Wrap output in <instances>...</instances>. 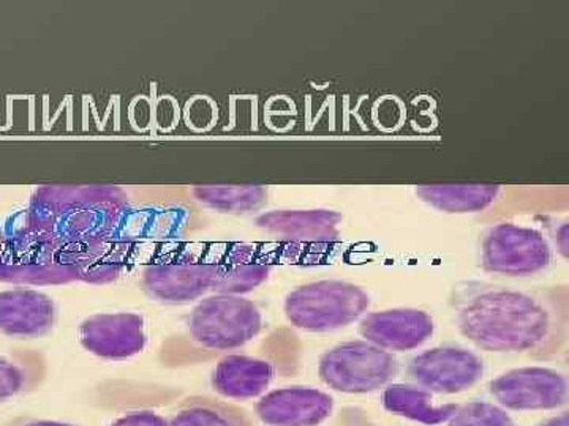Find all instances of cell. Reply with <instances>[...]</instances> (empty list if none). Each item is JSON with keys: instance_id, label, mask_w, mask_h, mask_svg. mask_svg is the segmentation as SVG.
I'll use <instances>...</instances> for the list:
<instances>
[{"instance_id": "obj_17", "label": "cell", "mask_w": 569, "mask_h": 426, "mask_svg": "<svg viewBox=\"0 0 569 426\" xmlns=\"http://www.w3.org/2000/svg\"><path fill=\"white\" fill-rule=\"evenodd\" d=\"M342 213L328 209L312 211H271L261 213L254 223L266 233L279 235L295 245H331L340 235Z\"/></svg>"}, {"instance_id": "obj_28", "label": "cell", "mask_w": 569, "mask_h": 426, "mask_svg": "<svg viewBox=\"0 0 569 426\" xmlns=\"http://www.w3.org/2000/svg\"><path fill=\"white\" fill-rule=\"evenodd\" d=\"M537 426H569V413L563 410V413L557 414V416L539 422Z\"/></svg>"}, {"instance_id": "obj_20", "label": "cell", "mask_w": 569, "mask_h": 426, "mask_svg": "<svg viewBox=\"0 0 569 426\" xmlns=\"http://www.w3.org/2000/svg\"><path fill=\"white\" fill-rule=\"evenodd\" d=\"M381 406L389 414L426 426L447 424L459 407L458 403L437 405L433 394L413 383L389 384L381 392Z\"/></svg>"}, {"instance_id": "obj_2", "label": "cell", "mask_w": 569, "mask_h": 426, "mask_svg": "<svg viewBox=\"0 0 569 426\" xmlns=\"http://www.w3.org/2000/svg\"><path fill=\"white\" fill-rule=\"evenodd\" d=\"M126 205L129 196L119 186H44L21 215L63 244H77L110 235Z\"/></svg>"}, {"instance_id": "obj_8", "label": "cell", "mask_w": 569, "mask_h": 426, "mask_svg": "<svg viewBox=\"0 0 569 426\" xmlns=\"http://www.w3.org/2000/svg\"><path fill=\"white\" fill-rule=\"evenodd\" d=\"M553 248L542 231L518 223H498L482 235L481 267L488 274L531 276L552 264Z\"/></svg>"}, {"instance_id": "obj_3", "label": "cell", "mask_w": 569, "mask_h": 426, "mask_svg": "<svg viewBox=\"0 0 569 426\" xmlns=\"http://www.w3.org/2000/svg\"><path fill=\"white\" fill-rule=\"evenodd\" d=\"M0 282L59 286L78 282V276L61 239L20 215L0 239Z\"/></svg>"}, {"instance_id": "obj_9", "label": "cell", "mask_w": 569, "mask_h": 426, "mask_svg": "<svg viewBox=\"0 0 569 426\" xmlns=\"http://www.w3.org/2000/svg\"><path fill=\"white\" fill-rule=\"evenodd\" d=\"M497 405L516 413L557 410L568 405L567 376L548 366H520L490 381Z\"/></svg>"}, {"instance_id": "obj_6", "label": "cell", "mask_w": 569, "mask_h": 426, "mask_svg": "<svg viewBox=\"0 0 569 426\" xmlns=\"http://www.w3.org/2000/svg\"><path fill=\"white\" fill-rule=\"evenodd\" d=\"M261 331L263 313L244 295H206L189 316V334L206 349H239L253 342Z\"/></svg>"}, {"instance_id": "obj_23", "label": "cell", "mask_w": 569, "mask_h": 426, "mask_svg": "<svg viewBox=\"0 0 569 426\" xmlns=\"http://www.w3.org/2000/svg\"><path fill=\"white\" fill-rule=\"evenodd\" d=\"M170 426H246L242 413L209 398H189L171 413Z\"/></svg>"}, {"instance_id": "obj_22", "label": "cell", "mask_w": 569, "mask_h": 426, "mask_svg": "<svg viewBox=\"0 0 569 426\" xmlns=\"http://www.w3.org/2000/svg\"><path fill=\"white\" fill-rule=\"evenodd\" d=\"M192 196L198 204L211 211L246 215L263 209L269 192L261 185H204L194 186Z\"/></svg>"}, {"instance_id": "obj_19", "label": "cell", "mask_w": 569, "mask_h": 426, "mask_svg": "<svg viewBox=\"0 0 569 426\" xmlns=\"http://www.w3.org/2000/svg\"><path fill=\"white\" fill-rule=\"evenodd\" d=\"M276 369L271 362L252 355L231 354L223 357L212 372V388L234 402L260 398L266 394Z\"/></svg>"}, {"instance_id": "obj_1", "label": "cell", "mask_w": 569, "mask_h": 426, "mask_svg": "<svg viewBox=\"0 0 569 426\" xmlns=\"http://www.w3.org/2000/svg\"><path fill=\"white\" fill-rule=\"evenodd\" d=\"M452 304L460 334L485 353L550 355L567 339V313L542 291L471 282Z\"/></svg>"}, {"instance_id": "obj_4", "label": "cell", "mask_w": 569, "mask_h": 426, "mask_svg": "<svg viewBox=\"0 0 569 426\" xmlns=\"http://www.w3.org/2000/svg\"><path fill=\"white\" fill-rule=\"evenodd\" d=\"M372 304L370 294L347 280H317L287 294L288 323L310 334H329L358 323Z\"/></svg>"}, {"instance_id": "obj_7", "label": "cell", "mask_w": 569, "mask_h": 426, "mask_svg": "<svg viewBox=\"0 0 569 426\" xmlns=\"http://www.w3.org/2000/svg\"><path fill=\"white\" fill-rule=\"evenodd\" d=\"M399 373L395 354L366 339L340 343L321 354L318 376L331 390L347 395L373 394L392 383Z\"/></svg>"}, {"instance_id": "obj_18", "label": "cell", "mask_w": 569, "mask_h": 426, "mask_svg": "<svg viewBox=\"0 0 569 426\" xmlns=\"http://www.w3.org/2000/svg\"><path fill=\"white\" fill-rule=\"evenodd\" d=\"M66 250L78 282L103 286L114 283L129 268L138 246L104 235L92 241L66 244Z\"/></svg>"}, {"instance_id": "obj_10", "label": "cell", "mask_w": 569, "mask_h": 426, "mask_svg": "<svg viewBox=\"0 0 569 426\" xmlns=\"http://www.w3.org/2000/svg\"><path fill=\"white\" fill-rule=\"evenodd\" d=\"M413 384L433 395H459L481 383L486 366L473 351L437 346L415 355L407 366Z\"/></svg>"}, {"instance_id": "obj_27", "label": "cell", "mask_w": 569, "mask_h": 426, "mask_svg": "<svg viewBox=\"0 0 569 426\" xmlns=\"http://www.w3.org/2000/svg\"><path fill=\"white\" fill-rule=\"evenodd\" d=\"M557 252L563 260L568 257V226L567 223H561L560 231H557L556 237Z\"/></svg>"}, {"instance_id": "obj_29", "label": "cell", "mask_w": 569, "mask_h": 426, "mask_svg": "<svg viewBox=\"0 0 569 426\" xmlns=\"http://www.w3.org/2000/svg\"><path fill=\"white\" fill-rule=\"evenodd\" d=\"M20 426H77V425L66 424V422H58V420H31V422H26V424H22Z\"/></svg>"}, {"instance_id": "obj_11", "label": "cell", "mask_w": 569, "mask_h": 426, "mask_svg": "<svg viewBox=\"0 0 569 426\" xmlns=\"http://www.w3.org/2000/svg\"><path fill=\"white\" fill-rule=\"evenodd\" d=\"M80 345L104 361H127L148 345L146 321L137 313H99L78 328Z\"/></svg>"}, {"instance_id": "obj_13", "label": "cell", "mask_w": 569, "mask_h": 426, "mask_svg": "<svg viewBox=\"0 0 569 426\" xmlns=\"http://www.w3.org/2000/svg\"><path fill=\"white\" fill-rule=\"evenodd\" d=\"M211 264V293L246 295L268 282L272 261L250 244L216 245L206 250Z\"/></svg>"}, {"instance_id": "obj_21", "label": "cell", "mask_w": 569, "mask_h": 426, "mask_svg": "<svg viewBox=\"0 0 569 426\" xmlns=\"http://www.w3.org/2000/svg\"><path fill=\"white\" fill-rule=\"evenodd\" d=\"M419 200L430 209L443 213H478L497 203L501 186L486 183H438L419 185L415 190Z\"/></svg>"}, {"instance_id": "obj_16", "label": "cell", "mask_w": 569, "mask_h": 426, "mask_svg": "<svg viewBox=\"0 0 569 426\" xmlns=\"http://www.w3.org/2000/svg\"><path fill=\"white\" fill-rule=\"evenodd\" d=\"M189 212L181 205H126L119 213L111 237L138 246L142 242H174L186 230Z\"/></svg>"}, {"instance_id": "obj_25", "label": "cell", "mask_w": 569, "mask_h": 426, "mask_svg": "<svg viewBox=\"0 0 569 426\" xmlns=\"http://www.w3.org/2000/svg\"><path fill=\"white\" fill-rule=\"evenodd\" d=\"M24 387V372L14 362L0 355V403L21 394Z\"/></svg>"}, {"instance_id": "obj_14", "label": "cell", "mask_w": 569, "mask_h": 426, "mask_svg": "<svg viewBox=\"0 0 569 426\" xmlns=\"http://www.w3.org/2000/svg\"><path fill=\"white\" fill-rule=\"evenodd\" d=\"M335 410V398L316 387L277 388L260 396L254 406L258 418L268 426H318Z\"/></svg>"}, {"instance_id": "obj_24", "label": "cell", "mask_w": 569, "mask_h": 426, "mask_svg": "<svg viewBox=\"0 0 569 426\" xmlns=\"http://www.w3.org/2000/svg\"><path fill=\"white\" fill-rule=\"evenodd\" d=\"M447 426H516L508 410L497 403L470 402L458 407Z\"/></svg>"}, {"instance_id": "obj_15", "label": "cell", "mask_w": 569, "mask_h": 426, "mask_svg": "<svg viewBox=\"0 0 569 426\" xmlns=\"http://www.w3.org/2000/svg\"><path fill=\"white\" fill-rule=\"evenodd\" d=\"M58 320L51 295L29 287L0 293V332L20 339H36L50 334Z\"/></svg>"}, {"instance_id": "obj_26", "label": "cell", "mask_w": 569, "mask_h": 426, "mask_svg": "<svg viewBox=\"0 0 569 426\" xmlns=\"http://www.w3.org/2000/svg\"><path fill=\"white\" fill-rule=\"evenodd\" d=\"M110 426H170V422L153 410H132L116 418Z\"/></svg>"}, {"instance_id": "obj_5", "label": "cell", "mask_w": 569, "mask_h": 426, "mask_svg": "<svg viewBox=\"0 0 569 426\" xmlns=\"http://www.w3.org/2000/svg\"><path fill=\"white\" fill-rule=\"evenodd\" d=\"M211 280L203 246L164 242L142 267L141 290L152 301L183 305L211 293Z\"/></svg>"}, {"instance_id": "obj_12", "label": "cell", "mask_w": 569, "mask_h": 426, "mask_svg": "<svg viewBox=\"0 0 569 426\" xmlns=\"http://www.w3.org/2000/svg\"><path fill=\"white\" fill-rule=\"evenodd\" d=\"M359 335L388 353H408L425 346L436 334V321L419 308H389L366 313Z\"/></svg>"}]
</instances>
